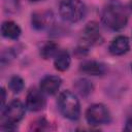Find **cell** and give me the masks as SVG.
Instances as JSON below:
<instances>
[{"instance_id":"obj_16","label":"cell","mask_w":132,"mask_h":132,"mask_svg":"<svg viewBox=\"0 0 132 132\" xmlns=\"http://www.w3.org/2000/svg\"><path fill=\"white\" fill-rule=\"evenodd\" d=\"M8 86H9V89L12 93H20L21 91H23L25 85H24V80L22 77L14 75L10 78Z\"/></svg>"},{"instance_id":"obj_19","label":"cell","mask_w":132,"mask_h":132,"mask_svg":"<svg viewBox=\"0 0 132 132\" xmlns=\"http://www.w3.org/2000/svg\"><path fill=\"white\" fill-rule=\"evenodd\" d=\"M129 8H130V10H131V12H132V0H130V3H129Z\"/></svg>"},{"instance_id":"obj_20","label":"cell","mask_w":132,"mask_h":132,"mask_svg":"<svg viewBox=\"0 0 132 132\" xmlns=\"http://www.w3.org/2000/svg\"><path fill=\"white\" fill-rule=\"evenodd\" d=\"M31 2H38V1H42V0H30Z\"/></svg>"},{"instance_id":"obj_14","label":"cell","mask_w":132,"mask_h":132,"mask_svg":"<svg viewBox=\"0 0 132 132\" xmlns=\"http://www.w3.org/2000/svg\"><path fill=\"white\" fill-rule=\"evenodd\" d=\"M59 46L56 42H53V41H48L46 43H44L40 50V56L47 60V59H51L53 57H56V55L59 53Z\"/></svg>"},{"instance_id":"obj_4","label":"cell","mask_w":132,"mask_h":132,"mask_svg":"<svg viewBox=\"0 0 132 132\" xmlns=\"http://www.w3.org/2000/svg\"><path fill=\"white\" fill-rule=\"evenodd\" d=\"M59 12L63 20L76 23L85 18L87 7L81 0H64L60 3Z\"/></svg>"},{"instance_id":"obj_3","label":"cell","mask_w":132,"mask_h":132,"mask_svg":"<svg viewBox=\"0 0 132 132\" xmlns=\"http://www.w3.org/2000/svg\"><path fill=\"white\" fill-rule=\"evenodd\" d=\"M58 105L61 113L71 120L75 121L80 116V105L77 97L71 91H63L58 98Z\"/></svg>"},{"instance_id":"obj_10","label":"cell","mask_w":132,"mask_h":132,"mask_svg":"<svg viewBox=\"0 0 132 132\" xmlns=\"http://www.w3.org/2000/svg\"><path fill=\"white\" fill-rule=\"evenodd\" d=\"M79 71L89 75H102L105 73V66L97 61H85L79 66Z\"/></svg>"},{"instance_id":"obj_18","label":"cell","mask_w":132,"mask_h":132,"mask_svg":"<svg viewBox=\"0 0 132 132\" xmlns=\"http://www.w3.org/2000/svg\"><path fill=\"white\" fill-rule=\"evenodd\" d=\"M126 131H132V119H129L126 123V126L124 128Z\"/></svg>"},{"instance_id":"obj_13","label":"cell","mask_w":132,"mask_h":132,"mask_svg":"<svg viewBox=\"0 0 132 132\" xmlns=\"http://www.w3.org/2000/svg\"><path fill=\"white\" fill-rule=\"evenodd\" d=\"M70 62L71 59L69 53L66 50H63L56 55L54 60V66L59 71H66L70 66Z\"/></svg>"},{"instance_id":"obj_11","label":"cell","mask_w":132,"mask_h":132,"mask_svg":"<svg viewBox=\"0 0 132 132\" xmlns=\"http://www.w3.org/2000/svg\"><path fill=\"white\" fill-rule=\"evenodd\" d=\"M52 22V13L48 11H37L32 14V26L37 30L46 28Z\"/></svg>"},{"instance_id":"obj_17","label":"cell","mask_w":132,"mask_h":132,"mask_svg":"<svg viewBox=\"0 0 132 132\" xmlns=\"http://www.w3.org/2000/svg\"><path fill=\"white\" fill-rule=\"evenodd\" d=\"M1 94H2V97H1V107L3 108L4 104H5V99H6V92H5L4 88L1 89Z\"/></svg>"},{"instance_id":"obj_7","label":"cell","mask_w":132,"mask_h":132,"mask_svg":"<svg viewBox=\"0 0 132 132\" xmlns=\"http://www.w3.org/2000/svg\"><path fill=\"white\" fill-rule=\"evenodd\" d=\"M26 106L31 111H39L45 106V99L43 97L42 91H38L36 89H31L26 98Z\"/></svg>"},{"instance_id":"obj_2","label":"cell","mask_w":132,"mask_h":132,"mask_svg":"<svg viewBox=\"0 0 132 132\" xmlns=\"http://www.w3.org/2000/svg\"><path fill=\"white\" fill-rule=\"evenodd\" d=\"M25 114V106L20 100H12L2 108V129L14 130L15 125L23 119Z\"/></svg>"},{"instance_id":"obj_15","label":"cell","mask_w":132,"mask_h":132,"mask_svg":"<svg viewBox=\"0 0 132 132\" xmlns=\"http://www.w3.org/2000/svg\"><path fill=\"white\" fill-rule=\"evenodd\" d=\"M74 87H75L76 91L84 97L89 96L94 90V87H93L92 82L90 80L86 79V78H80V79L76 80L75 84H74Z\"/></svg>"},{"instance_id":"obj_12","label":"cell","mask_w":132,"mask_h":132,"mask_svg":"<svg viewBox=\"0 0 132 132\" xmlns=\"http://www.w3.org/2000/svg\"><path fill=\"white\" fill-rule=\"evenodd\" d=\"M1 33L4 37L10 39H18L22 33L20 26L12 21H5L1 26Z\"/></svg>"},{"instance_id":"obj_21","label":"cell","mask_w":132,"mask_h":132,"mask_svg":"<svg viewBox=\"0 0 132 132\" xmlns=\"http://www.w3.org/2000/svg\"><path fill=\"white\" fill-rule=\"evenodd\" d=\"M131 70H132V65H131Z\"/></svg>"},{"instance_id":"obj_8","label":"cell","mask_w":132,"mask_h":132,"mask_svg":"<svg viewBox=\"0 0 132 132\" xmlns=\"http://www.w3.org/2000/svg\"><path fill=\"white\" fill-rule=\"evenodd\" d=\"M62 79L57 75H46L40 80V91L47 95H54L58 92Z\"/></svg>"},{"instance_id":"obj_6","label":"cell","mask_w":132,"mask_h":132,"mask_svg":"<svg viewBox=\"0 0 132 132\" xmlns=\"http://www.w3.org/2000/svg\"><path fill=\"white\" fill-rule=\"evenodd\" d=\"M86 120L92 126L107 124L110 121V113L106 106L97 103L91 105L86 111Z\"/></svg>"},{"instance_id":"obj_9","label":"cell","mask_w":132,"mask_h":132,"mask_svg":"<svg viewBox=\"0 0 132 132\" xmlns=\"http://www.w3.org/2000/svg\"><path fill=\"white\" fill-rule=\"evenodd\" d=\"M130 48V42L127 36L119 35L112 39L109 44V53L113 56H122Z\"/></svg>"},{"instance_id":"obj_1","label":"cell","mask_w":132,"mask_h":132,"mask_svg":"<svg viewBox=\"0 0 132 132\" xmlns=\"http://www.w3.org/2000/svg\"><path fill=\"white\" fill-rule=\"evenodd\" d=\"M101 19L106 27L118 31L126 27L128 22V12L122 3L118 1H110L104 6Z\"/></svg>"},{"instance_id":"obj_5","label":"cell","mask_w":132,"mask_h":132,"mask_svg":"<svg viewBox=\"0 0 132 132\" xmlns=\"http://www.w3.org/2000/svg\"><path fill=\"white\" fill-rule=\"evenodd\" d=\"M102 40V36L100 33V28L96 22H90L84 28L80 37V51H87L90 46L100 43Z\"/></svg>"}]
</instances>
